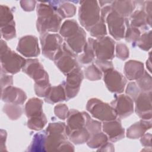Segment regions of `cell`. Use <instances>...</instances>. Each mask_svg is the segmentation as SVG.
Segmentation results:
<instances>
[{
  "instance_id": "f1b7e54d",
  "label": "cell",
  "mask_w": 152,
  "mask_h": 152,
  "mask_svg": "<svg viewBox=\"0 0 152 152\" xmlns=\"http://www.w3.org/2000/svg\"><path fill=\"white\" fill-rule=\"evenodd\" d=\"M78 23L74 20H67L64 22L59 28L60 35L65 39L75 34L80 29Z\"/></svg>"
},
{
  "instance_id": "d6986e66",
  "label": "cell",
  "mask_w": 152,
  "mask_h": 152,
  "mask_svg": "<svg viewBox=\"0 0 152 152\" xmlns=\"http://www.w3.org/2000/svg\"><path fill=\"white\" fill-rule=\"evenodd\" d=\"M86 34L84 29L80 28L78 31L73 36L66 38L65 43L75 54L81 53L87 43Z\"/></svg>"
},
{
  "instance_id": "4316f807",
  "label": "cell",
  "mask_w": 152,
  "mask_h": 152,
  "mask_svg": "<svg viewBox=\"0 0 152 152\" xmlns=\"http://www.w3.org/2000/svg\"><path fill=\"white\" fill-rule=\"evenodd\" d=\"M46 131L36 134L27 150L29 151H46Z\"/></svg>"
},
{
  "instance_id": "7c38bea8",
  "label": "cell",
  "mask_w": 152,
  "mask_h": 152,
  "mask_svg": "<svg viewBox=\"0 0 152 152\" xmlns=\"http://www.w3.org/2000/svg\"><path fill=\"white\" fill-rule=\"evenodd\" d=\"M23 71L30 77L33 79L35 83L49 81L48 73L44 69L42 65L37 59H28L23 68Z\"/></svg>"
},
{
  "instance_id": "1f68e13d",
  "label": "cell",
  "mask_w": 152,
  "mask_h": 152,
  "mask_svg": "<svg viewBox=\"0 0 152 152\" xmlns=\"http://www.w3.org/2000/svg\"><path fill=\"white\" fill-rule=\"evenodd\" d=\"M46 123V117L43 113L41 115L28 118L27 121V126L30 129L34 131H40L44 128Z\"/></svg>"
},
{
  "instance_id": "4dcf8cb0",
  "label": "cell",
  "mask_w": 152,
  "mask_h": 152,
  "mask_svg": "<svg viewBox=\"0 0 152 152\" xmlns=\"http://www.w3.org/2000/svg\"><path fill=\"white\" fill-rule=\"evenodd\" d=\"M107 140V136L104 133L100 132L91 135L88 140L87 141V144L91 148H100L106 143Z\"/></svg>"
},
{
  "instance_id": "7a4b0ae2",
  "label": "cell",
  "mask_w": 152,
  "mask_h": 152,
  "mask_svg": "<svg viewBox=\"0 0 152 152\" xmlns=\"http://www.w3.org/2000/svg\"><path fill=\"white\" fill-rule=\"evenodd\" d=\"M26 60L11 50L2 39L1 43V73L16 74L23 69Z\"/></svg>"
},
{
  "instance_id": "3957f363",
  "label": "cell",
  "mask_w": 152,
  "mask_h": 152,
  "mask_svg": "<svg viewBox=\"0 0 152 152\" xmlns=\"http://www.w3.org/2000/svg\"><path fill=\"white\" fill-rule=\"evenodd\" d=\"M80 24L87 30L100 20V7L96 1H83L80 2L78 11Z\"/></svg>"
},
{
  "instance_id": "8992f818",
  "label": "cell",
  "mask_w": 152,
  "mask_h": 152,
  "mask_svg": "<svg viewBox=\"0 0 152 152\" xmlns=\"http://www.w3.org/2000/svg\"><path fill=\"white\" fill-rule=\"evenodd\" d=\"M77 55L67 46L65 42L56 54L53 61L59 69L64 74H67L77 66H79Z\"/></svg>"
},
{
  "instance_id": "b9f144b4",
  "label": "cell",
  "mask_w": 152,
  "mask_h": 152,
  "mask_svg": "<svg viewBox=\"0 0 152 152\" xmlns=\"http://www.w3.org/2000/svg\"><path fill=\"white\" fill-rule=\"evenodd\" d=\"M51 85L49 81L34 83V91L37 96L45 97L49 93Z\"/></svg>"
},
{
  "instance_id": "52a82bcc",
  "label": "cell",
  "mask_w": 152,
  "mask_h": 152,
  "mask_svg": "<svg viewBox=\"0 0 152 152\" xmlns=\"http://www.w3.org/2000/svg\"><path fill=\"white\" fill-rule=\"evenodd\" d=\"M103 21L107 24L109 32L115 39L119 40L124 37L129 23L128 18L121 16L112 8Z\"/></svg>"
},
{
  "instance_id": "8d00e7d4",
  "label": "cell",
  "mask_w": 152,
  "mask_h": 152,
  "mask_svg": "<svg viewBox=\"0 0 152 152\" xmlns=\"http://www.w3.org/2000/svg\"><path fill=\"white\" fill-rule=\"evenodd\" d=\"M140 34L141 31L139 28L132 27L129 26V24L128 23L126 26V29L124 37L126 41L132 43V45H134H134H136L137 42L139 39L140 37Z\"/></svg>"
},
{
  "instance_id": "83f0119b",
  "label": "cell",
  "mask_w": 152,
  "mask_h": 152,
  "mask_svg": "<svg viewBox=\"0 0 152 152\" xmlns=\"http://www.w3.org/2000/svg\"><path fill=\"white\" fill-rule=\"evenodd\" d=\"M93 39L90 37L88 39L83 51L78 56V60L83 64H87L92 62L95 57L93 49Z\"/></svg>"
},
{
  "instance_id": "ba28073f",
  "label": "cell",
  "mask_w": 152,
  "mask_h": 152,
  "mask_svg": "<svg viewBox=\"0 0 152 152\" xmlns=\"http://www.w3.org/2000/svg\"><path fill=\"white\" fill-rule=\"evenodd\" d=\"M40 40L42 54L46 58L53 61L64 43L62 36L56 33H46L40 35Z\"/></svg>"
},
{
  "instance_id": "60d3db41",
  "label": "cell",
  "mask_w": 152,
  "mask_h": 152,
  "mask_svg": "<svg viewBox=\"0 0 152 152\" xmlns=\"http://www.w3.org/2000/svg\"><path fill=\"white\" fill-rule=\"evenodd\" d=\"M1 36L5 40H10L16 36V31L15 28V22L10 23L6 26L1 27Z\"/></svg>"
},
{
  "instance_id": "ee69618b",
  "label": "cell",
  "mask_w": 152,
  "mask_h": 152,
  "mask_svg": "<svg viewBox=\"0 0 152 152\" xmlns=\"http://www.w3.org/2000/svg\"><path fill=\"white\" fill-rule=\"evenodd\" d=\"M54 112L55 115L61 119H65L69 113L68 106L65 104H59L55 106L54 109Z\"/></svg>"
},
{
  "instance_id": "30bf717a",
  "label": "cell",
  "mask_w": 152,
  "mask_h": 152,
  "mask_svg": "<svg viewBox=\"0 0 152 152\" xmlns=\"http://www.w3.org/2000/svg\"><path fill=\"white\" fill-rule=\"evenodd\" d=\"M83 77V72L80 66H77L66 74V81L62 83L66 100L72 99L77 95Z\"/></svg>"
},
{
  "instance_id": "cb8c5ba5",
  "label": "cell",
  "mask_w": 152,
  "mask_h": 152,
  "mask_svg": "<svg viewBox=\"0 0 152 152\" xmlns=\"http://www.w3.org/2000/svg\"><path fill=\"white\" fill-rule=\"evenodd\" d=\"M135 5V1H115L110 4L112 10L124 18L131 15Z\"/></svg>"
},
{
  "instance_id": "9a60e30c",
  "label": "cell",
  "mask_w": 152,
  "mask_h": 152,
  "mask_svg": "<svg viewBox=\"0 0 152 152\" xmlns=\"http://www.w3.org/2000/svg\"><path fill=\"white\" fill-rule=\"evenodd\" d=\"M151 91L141 92L134 100L135 112L142 119H151Z\"/></svg>"
},
{
  "instance_id": "277c9868",
  "label": "cell",
  "mask_w": 152,
  "mask_h": 152,
  "mask_svg": "<svg viewBox=\"0 0 152 152\" xmlns=\"http://www.w3.org/2000/svg\"><path fill=\"white\" fill-rule=\"evenodd\" d=\"M65 128L66 125L64 122H53L49 124L46 130V151H58L60 146L68 138Z\"/></svg>"
},
{
  "instance_id": "f6af8a7d",
  "label": "cell",
  "mask_w": 152,
  "mask_h": 152,
  "mask_svg": "<svg viewBox=\"0 0 152 152\" xmlns=\"http://www.w3.org/2000/svg\"><path fill=\"white\" fill-rule=\"evenodd\" d=\"M116 55L121 60L127 59L129 56V49L126 45L121 43H118L116 45Z\"/></svg>"
},
{
  "instance_id": "f35d334b",
  "label": "cell",
  "mask_w": 152,
  "mask_h": 152,
  "mask_svg": "<svg viewBox=\"0 0 152 152\" xmlns=\"http://www.w3.org/2000/svg\"><path fill=\"white\" fill-rule=\"evenodd\" d=\"M84 75L87 79L90 81H96L101 79L102 72L94 64H91L85 69Z\"/></svg>"
},
{
  "instance_id": "8fae6325",
  "label": "cell",
  "mask_w": 152,
  "mask_h": 152,
  "mask_svg": "<svg viewBox=\"0 0 152 152\" xmlns=\"http://www.w3.org/2000/svg\"><path fill=\"white\" fill-rule=\"evenodd\" d=\"M103 80L109 91L112 93H122L126 84V79L125 77L113 69L104 72Z\"/></svg>"
},
{
  "instance_id": "bcb514c9",
  "label": "cell",
  "mask_w": 152,
  "mask_h": 152,
  "mask_svg": "<svg viewBox=\"0 0 152 152\" xmlns=\"http://www.w3.org/2000/svg\"><path fill=\"white\" fill-rule=\"evenodd\" d=\"M96 64L98 66L99 68L101 71L103 72H106L111 69H113V64L110 61L106 60H100L98 59H96Z\"/></svg>"
},
{
  "instance_id": "ac0fdd59",
  "label": "cell",
  "mask_w": 152,
  "mask_h": 152,
  "mask_svg": "<svg viewBox=\"0 0 152 152\" xmlns=\"http://www.w3.org/2000/svg\"><path fill=\"white\" fill-rule=\"evenodd\" d=\"M66 118L65 132L68 137L71 132L85 126L86 119L84 112H80L75 109H71L69 111Z\"/></svg>"
},
{
  "instance_id": "5bb4252c",
  "label": "cell",
  "mask_w": 152,
  "mask_h": 152,
  "mask_svg": "<svg viewBox=\"0 0 152 152\" xmlns=\"http://www.w3.org/2000/svg\"><path fill=\"white\" fill-rule=\"evenodd\" d=\"M17 50L27 58L37 56L40 52L37 38L31 35L22 37L18 41Z\"/></svg>"
},
{
  "instance_id": "4fadbf2b",
  "label": "cell",
  "mask_w": 152,
  "mask_h": 152,
  "mask_svg": "<svg viewBox=\"0 0 152 152\" xmlns=\"http://www.w3.org/2000/svg\"><path fill=\"white\" fill-rule=\"evenodd\" d=\"M133 100L127 95L119 94L115 96L110 102V106L115 111L117 116L122 119L131 115L134 112Z\"/></svg>"
},
{
  "instance_id": "603a6c76",
  "label": "cell",
  "mask_w": 152,
  "mask_h": 152,
  "mask_svg": "<svg viewBox=\"0 0 152 152\" xmlns=\"http://www.w3.org/2000/svg\"><path fill=\"white\" fill-rule=\"evenodd\" d=\"M128 21L129 26L137 28H142L144 30H147L148 25L151 27V20L142 10H136L132 13L130 15V20Z\"/></svg>"
},
{
  "instance_id": "c3c4849f",
  "label": "cell",
  "mask_w": 152,
  "mask_h": 152,
  "mask_svg": "<svg viewBox=\"0 0 152 152\" xmlns=\"http://www.w3.org/2000/svg\"><path fill=\"white\" fill-rule=\"evenodd\" d=\"M36 1H20L21 7L26 11H31L35 7Z\"/></svg>"
},
{
  "instance_id": "7bdbcfd3",
  "label": "cell",
  "mask_w": 152,
  "mask_h": 152,
  "mask_svg": "<svg viewBox=\"0 0 152 152\" xmlns=\"http://www.w3.org/2000/svg\"><path fill=\"white\" fill-rule=\"evenodd\" d=\"M126 94L127 96L130 97L133 100H134L136 97L141 92L137 84L135 82H130L126 88Z\"/></svg>"
},
{
  "instance_id": "6da1fadb",
  "label": "cell",
  "mask_w": 152,
  "mask_h": 152,
  "mask_svg": "<svg viewBox=\"0 0 152 152\" xmlns=\"http://www.w3.org/2000/svg\"><path fill=\"white\" fill-rule=\"evenodd\" d=\"M37 30L40 34L57 32L61 26L62 18L48 2H39L37 5Z\"/></svg>"
},
{
  "instance_id": "e0dca14e",
  "label": "cell",
  "mask_w": 152,
  "mask_h": 152,
  "mask_svg": "<svg viewBox=\"0 0 152 152\" xmlns=\"http://www.w3.org/2000/svg\"><path fill=\"white\" fill-rule=\"evenodd\" d=\"M102 129L108 139L112 142H116L125 137V129L122 126L120 121L117 119L104 122Z\"/></svg>"
},
{
  "instance_id": "5b68a950",
  "label": "cell",
  "mask_w": 152,
  "mask_h": 152,
  "mask_svg": "<svg viewBox=\"0 0 152 152\" xmlns=\"http://www.w3.org/2000/svg\"><path fill=\"white\" fill-rule=\"evenodd\" d=\"M86 109L95 118L103 122L113 121L117 119V115L113 107L108 103L102 100L93 98L87 103Z\"/></svg>"
},
{
  "instance_id": "9c48e42d",
  "label": "cell",
  "mask_w": 152,
  "mask_h": 152,
  "mask_svg": "<svg viewBox=\"0 0 152 152\" xmlns=\"http://www.w3.org/2000/svg\"><path fill=\"white\" fill-rule=\"evenodd\" d=\"M115 41L104 36L93 40V49L96 59L110 61L114 57Z\"/></svg>"
},
{
  "instance_id": "7dc6e473",
  "label": "cell",
  "mask_w": 152,
  "mask_h": 152,
  "mask_svg": "<svg viewBox=\"0 0 152 152\" xmlns=\"http://www.w3.org/2000/svg\"><path fill=\"white\" fill-rule=\"evenodd\" d=\"M13 78L11 75H7L6 74L1 73V90L4 89V88L12 86L13 82H12Z\"/></svg>"
},
{
  "instance_id": "d590c367",
  "label": "cell",
  "mask_w": 152,
  "mask_h": 152,
  "mask_svg": "<svg viewBox=\"0 0 152 152\" xmlns=\"http://www.w3.org/2000/svg\"><path fill=\"white\" fill-rule=\"evenodd\" d=\"M136 84L142 92L151 91V77L146 71L141 77L137 80Z\"/></svg>"
},
{
  "instance_id": "2e32d148",
  "label": "cell",
  "mask_w": 152,
  "mask_h": 152,
  "mask_svg": "<svg viewBox=\"0 0 152 152\" xmlns=\"http://www.w3.org/2000/svg\"><path fill=\"white\" fill-rule=\"evenodd\" d=\"M1 99L6 103L20 105L24 103L27 96L21 89L10 86L1 90Z\"/></svg>"
},
{
  "instance_id": "d6a6232c",
  "label": "cell",
  "mask_w": 152,
  "mask_h": 152,
  "mask_svg": "<svg viewBox=\"0 0 152 152\" xmlns=\"http://www.w3.org/2000/svg\"><path fill=\"white\" fill-rule=\"evenodd\" d=\"M3 111L11 120H16L19 118L22 113V108L18 104L11 103L6 104L3 107Z\"/></svg>"
},
{
  "instance_id": "ffe728a7",
  "label": "cell",
  "mask_w": 152,
  "mask_h": 152,
  "mask_svg": "<svg viewBox=\"0 0 152 152\" xmlns=\"http://www.w3.org/2000/svg\"><path fill=\"white\" fill-rule=\"evenodd\" d=\"M144 72V65L140 61L130 60L125 64L124 74L129 80H137L143 75Z\"/></svg>"
},
{
  "instance_id": "44dd1931",
  "label": "cell",
  "mask_w": 152,
  "mask_h": 152,
  "mask_svg": "<svg viewBox=\"0 0 152 152\" xmlns=\"http://www.w3.org/2000/svg\"><path fill=\"white\" fill-rule=\"evenodd\" d=\"M151 128V119H142L135 123L127 129L126 136L129 138L137 139L142 137L145 132Z\"/></svg>"
},
{
  "instance_id": "74e56055",
  "label": "cell",
  "mask_w": 152,
  "mask_h": 152,
  "mask_svg": "<svg viewBox=\"0 0 152 152\" xmlns=\"http://www.w3.org/2000/svg\"><path fill=\"white\" fill-rule=\"evenodd\" d=\"M13 15L11 10L6 5H1L0 9L1 27L14 22Z\"/></svg>"
},
{
  "instance_id": "681fc988",
  "label": "cell",
  "mask_w": 152,
  "mask_h": 152,
  "mask_svg": "<svg viewBox=\"0 0 152 152\" xmlns=\"http://www.w3.org/2000/svg\"><path fill=\"white\" fill-rule=\"evenodd\" d=\"M151 134L150 133L144 134L142 137H141L140 141L141 144L144 147H151Z\"/></svg>"
},
{
  "instance_id": "ab89813d",
  "label": "cell",
  "mask_w": 152,
  "mask_h": 152,
  "mask_svg": "<svg viewBox=\"0 0 152 152\" xmlns=\"http://www.w3.org/2000/svg\"><path fill=\"white\" fill-rule=\"evenodd\" d=\"M136 45L144 50H150L151 48V31L142 34L137 42Z\"/></svg>"
},
{
  "instance_id": "7402d4cb",
  "label": "cell",
  "mask_w": 152,
  "mask_h": 152,
  "mask_svg": "<svg viewBox=\"0 0 152 152\" xmlns=\"http://www.w3.org/2000/svg\"><path fill=\"white\" fill-rule=\"evenodd\" d=\"M57 13L63 18H69L74 16L76 12L75 6L67 1H49Z\"/></svg>"
},
{
  "instance_id": "f907efd6",
  "label": "cell",
  "mask_w": 152,
  "mask_h": 152,
  "mask_svg": "<svg viewBox=\"0 0 152 152\" xmlns=\"http://www.w3.org/2000/svg\"><path fill=\"white\" fill-rule=\"evenodd\" d=\"M6 138H7V132L4 130L1 129V150H2V148L5 147V141H6Z\"/></svg>"
},
{
  "instance_id": "816d5d0a",
  "label": "cell",
  "mask_w": 152,
  "mask_h": 152,
  "mask_svg": "<svg viewBox=\"0 0 152 152\" xmlns=\"http://www.w3.org/2000/svg\"><path fill=\"white\" fill-rule=\"evenodd\" d=\"M113 144H111V143H109V142H106L103 145H102L101 147V148L99 149L98 150L99 151H114V147H110V148H109V147H110L111 145H112Z\"/></svg>"
},
{
  "instance_id": "e575fe53",
  "label": "cell",
  "mask_w": 152,
  "mask_h": 152,
  "mask_svg": "<svg viewBox=\"0 0 152 152\" xmlns=\"http://www.w3.org/2000/svg\"><path fill=\"white\" fill-rule=\"evenodd\" d=\"M84 113L86 119L85 127L88 131L89 133L90 134V135L101 132L102 126L101 123L97 121L91 119L87 113L85 112H84Z\"/></svg>"
},
{
  "instance_id": "484cf974",
  "label": "cell",
  "mask_w": 152,
  "mask_h": 152,
  "mask_svg": "<svg viewBox=\"0 0 152 152\" xmlns=\"http://www.w3.org/2000/svg\"><path fill=\"white\" fill-rule=\"evenodd\" d=\"M43 101L38 98L33 97L26 103L25 106V113L28 118L39 115L43 113Z\"/></svg>"
},
{
  "instance_id": "f546056e",
  "label": "cell",
  "mask_w": 152,
  "mask_h": 152,
  "mask_svg": "<svg viewBox=\"0 0 152 152\" xmlns=\"http://www.w3.org/2000/svg\"><path fill=\"white\" fill-rule=\"evenodd\" d=\"M90 137V134L85 126L71 132L68 135L70 141L75 144H81L87 142Z\"/></svg>"
},
{
  "instance_id": "836d02e7",
  "label": "cell",
  "mask_w": 152,
  "mask_h": 152,
  "mask_svg": "<svg viewBox=\"0 0 152 152\" xmlns=\"http://www.w3.org/2000/svg\"><path fill=\"white\" fill-rule=\"evenodd\" d=\"M87 31L90 33L91 36L94 37L96 39L104 37L107 34L105 23L102 19H100L96 24L89 28Z\"/></svg>"
},
{
  "instance_id": "d4e9b609",
  "label": "cell",
  "mask_w": 152,
  "mask_h": 152,
  "mask_svg": "<svg viewBox=\"0 0 152 152\" xmlns=\"http://www.w3.org/2000/svg\"><path fill=\"white\" fill-rule=\"evenodd\" d=\"M66 99V94L62 84L51 87L49 93L45 97V102L50 104H54Z\"/></svg>"
}]
</instances>
